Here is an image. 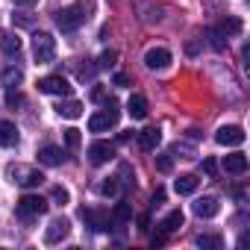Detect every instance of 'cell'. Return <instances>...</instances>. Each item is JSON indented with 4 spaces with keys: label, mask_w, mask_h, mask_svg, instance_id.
Instances as JSON below:
<instances>
[{
    "label": "cell",
    "mask_w": 250,
    "mask_h": 250,
    "mask_svg": "<svg viewBox=\"0 0 250 250\" xmlns=\"http://www.w3.org/2000/svg\"><path fill=\"white\" fill-rule=\"evenodd\" d=\"M85 21H88L85 3H71V6H65V9L56 12V27H59L62 33H74V30H80Z\"/></svg>",
    "instance_id": "1"
},
{
    "label": "cell",
    "mask_w": 250,
    "mask_h": 250,
    "mask_svg": "<svg viewBox=\"0 0 250 250\" xmlns=\"http://www.w3.org/2000/svg\"><path fill=\"white\" fill-rule=\"evenodd\" d=\"M118 118H121V112H118V103L112 100V103H106V109H100L88 118V130L91 133H106L118 124Z\"/></svg>",
    "instance_id": "2"
},
{
    "label": "cell",
    "mask_w": 250,
    "mask_h": 250,
    "mask_svg": "<svg viewBox=\"0 0 250 250\" xmlns=\"http://www.w3.org/2000/svg\"><path fill=\"white\" fill-rule=\"evenodd\" d=\"M33 56L39 65H47L56 59V39L50 33H36L33 36Z\"/></svg>",
    "instance_id": "3"
},
{
    "label": "cell",
    "mask_w": 250,
    "mask_h": 250,
    "mask_svg": "<svg viewBox=\"0 0 250 250\" xmlns=\"http://www.w3.org/2000/svg\"><path fill=\"white\" fill-rule=\"evenodd\" d=\"M9 177H12V183H18L24 188H36V186L44 183V174L39 168H30V165H12L9 168Z\"/></svg>",
    "instance_id": "4"
},
{
    "label": "cell",
    "mask_w": 250,
    "mask_h": 250,
    "mask_svg": "<svg viewBox=\"0 0 250 250\" xmlns=\"http://www.w3.org/2000/svg\"><path fill=\"white\" fill-rule=\"evenodd\" d=\"M15 212H18V218H39V215L47 212V200L39 197V194H24L15 203Z\"/></svg>",
    "instance_id": "5"
},
{
    "label": "cell",
    "mask_w": 250,
    "mask_h": 250,
    "mask_svg": "<svg viewBox=\"0 0 250 250\" xmlns=\"http://www.w3.org/2000/svg\"><path fill=\"white\" fill-rule=\"evenodd\" d=\"M39 91H44V94H56V97H68V94H71V83H68L62 74H50V77L39 80Z\"/></svg>",
    "instance_id": "6"
},
{
    "label": "cell",
    "mask_w": 250,
    "mask_h": 250,
    "mask_svg": "<svg viewBox=\"0 0 250 250\" xmlns=\"http://www.w3.org/2000/svg\"><path fill=\"white\" fill-rule=\"evenodd\" d=\"M145 65H147L150 71H165V68L171 65V50H165V47H150V50L145 53Z\"/></svg>",
    "instance_id": "7"
},
{
    "label": "cell",
    "mask_w": 250,
    "mask_h": 250,
    "mask_svg": "<svg viewBox=\"0 0 250 250\" xmlns=\"http://www.w3.org/2000/svg\"><path fill=\"white\" fill-rule=\"evenodd\" d=\"M215 142L224 147H238V145H244V130L241 127H221L215 133Z\"/></svg>",
    "instance_id": "8"
},
{
    "label": "cell",
    "mask_w": 250,
    "mask_h": 250,
    "mask_svg": "<svg viewBox=\"0 0 250 250\" xmlns=\"http://www.w3.org/2000/svg\"><path fill=\"white\" fill-rule=\"evenodd\" d=\"M112 156H115V145H109V142H94L88 147V162L91 165H106Z\"/></svg>",
    "instance_id": "9"
},
{
    "label": "cell",
    "mask_w": 250,
    "mask_h": 250,
    "mask_svg": "<svg viewBox=\"0 0 250 250\" xmlns=\"http://www.w3.org/2000/svg\"><path fill=\"white\" fill-rule=\"evenodd\" d=\"M68 232H71V221L68 218H53L50 227H47V232H44V241L47 244H59Z\"/></svg>",
    "instance_id": "10"
},
{
    "label": "cell",
    "mask_w": 250,
    "mask_h": 250,
    "mask_svg": "<svg viewBox=\"0 0 250 250\" xmlns=\"http://www.w3.org/2000/svg\"><path fill=\"white\" fill-rule=\"evenodd\" d=\"M83 221H88V227H94L97 232H106L112 224L109 212H103V209H83Z\"/></svg>",
    "instance_id": "11"
},
{
    "label": "cell",
    "mask_w": 250,
    "mask_h": 250,
    "mask_svg": "<svg viewBox=\"0 0 250 250\" xmlns=\"http://www.w3.org/2000/svg\"><path fill=\"white\" fill-rule=\"evenodd\" d=\"M218 212H221L218 197H200V200H194V215L197 218H215Z\"/></svg>",
    "instance_id": "12"
},
{
    "label": "cell",
    "mask_w": 250,
    "mask_h": 250,
    "mask_svg": "<svg viewBox=\"0 0 250 250\" xmlns=\"http://www.w3.org/2000/svg\"><path fill=\"white\" fill-rule=\"evenodd\" d=\"M159 142H162V130H159V127H147V130L139 133V145H142V150H147V153L156 150Z\"/></svg>",
    "instance_id": "13"
},
{
    "label": "cell",
    "mask_w": 250,
    "mask_h": 250,
    "mask_svg": "<svg viewBox=\"0 0 250 250\" xmlns=\"http://www.w3.org/2000/svg\"><path fill=\"white\" fill-rule=\"evenodd\" d=\"M18 145V127L12 121L0 118V147H15Z\"/></svg>",
    "instance_id": "14"
},
{
    "label": "cell",
    "mask_w": 250,
    "mask_h": 250,
    "mask_svg": "<svg viewBox=\"0 0 250 250\" xmlns=\"http://www.w3.org/2000/svg\"><path fill=\"white\" fill-rule=\"evenodd\" d=\"M127 112H130V118H136V121L147 118V97H145V94H133V97L127 100Z\"/></svg>",
    "instance_id": "15"
},
{
    "label": "cell",
    "mask_w": 250,
    "mask_h": 250,
    "mask_svg": "<svg viewBox=\"0 0 250 250\" xmlns=\"http://www.w3.org/2000/svg\"><path fill=\"white\" fill-rule=\"evenodd\" d=\"M62 159H65V153H62V147H56V145H44V147L39 150V162H42V165H62Z\"/></svg>",
    "instance_id": "16"
},
{
    "label": "cell",
    "mask_w": 250,
    "mask_h": 250,
    "mask_svg": "<svg viewBox=\"0 0 250 250\" xmlns=\"http://www.w3.org/2000/svg\"><path fill=\"white\" fill-rule=\"evenodd\" d=\"M224 171H227V174H244V171H247V156H244V153H229V156H224Z\"/></svg>",
    "instance_id": "17"
},
{
    "label": "cell",
    "mask_w": 250,
    "mask_h": 250,
    "mask_svg": "<svg viewBox=\"0 0 250 250\" xmlns=\"http://www.w3.org/2000/svg\"><path fill=\"white\" fill-rule=\"evenodd\" d=\"M21 39L15 36V33H0V50H3L6 56H18L21 53Z\"/></svg>",
    "instance_id": "18"
},
{
    "label": "cell",
    "mask_w": 250,
    "mask_h": 250,
    "mask_svg": "<svg viewBox=\"0 0 250 250\" xmlns=\"http://www.w3.org/2000/svg\"><path fill=\"white\" fill-rule=\"evenodd\" d=\"M183 221H186V215H183L180 209H171V212L162 218V224H159V227H162V232H168V235H171V232H177V229L183 227Z\"/></svg>",
    "instance_id": "19"
},
{
    "label": "cell",
    "mask_w": 250,
    "mask_h": 250,
    "mask_svg": "<svg viewBox=\"0 0 250 250\" xmlns=\"http://www.w3.org/2000/svg\"><path fill=\"white\" fill-rule=\"evenodd\" d=\"M197 186H200V180H197L194 174H183V177L174 183L177 194H194V191H197Z\"/></svg>",
    "instance_id": "20"
},
{
    "label": "cell",
    "mask_w": 250,
    "mask_h": 250,
    "mask_svg": "<svg viewBox=\"0 0 250 250\" xmlns=\"http://www.w3.org/2000/svg\"><path fill=\"white\" fill-rule=\"evenodd\" d=\"M56 112H59L62 118H71V121H74V118L83 115V103H77V100H62V103L56 106Z\"/></svg>",
    "instance_id": "21"
},
{
    "label": "cell",
    "mask_w": 250,
    "mask_h": 250,
    "mask_svg": "<svg viewBox=\"0 0 250 250\" xmlns=\"http://www.w3.org/2000/svg\"><path fill=\"white\" fill-rule=\"evenodd\" d=\"M21 80H24L21 68H6L3 77H0V85H3V88H15V85H21Z\"/></svg>",
    "instance_id": "22"
},
{
    "label": "cell",
    "mask_w": 250,
    "mask_h": 250,
    "mask_svg": "<svg viewBox=\"0 0 250 250\" xmlns=\"http://www.w3.org/2000/svg\"><path fill=\"white\" fill-rule=\"evenodd\" d=\"M197 247H203V250H221L224 238L215 235V232H206V235H197Z\"/></svg>",
    "instance_id": "23"
},
{
    "label": "cell",
    "mask_w": 250,
    "mask_h": 250,
    "mask_svg": "<svg viewBox=\"0 0 250 250\" xmlns=\"http://www.w3.org/2000/svg\"><path fill=\"white\" fill-rule=\"evenodd\" d=\"M218 30H221V36H224V39L238 36V33H241V21H238V18H224V21L218 24Z\"/></svg>",
    "instance_id": "24"
},
{
    "label": "cell",
    "mask_w": 250,
    "mask_h": 250,
    "mask_svg": "<svg viewBox=\"0 0 250 250\" xmlns=\"http://www.w3.org/2000/svg\"><path fill=\"white\" fill-rule=\"evenodd\" d=\"M100 194H103V197H118V194H121V183H118V177H106V180L100 183Z\"/></svg>",
    "instance_id": "25"
},
{
    "label": "cell",
    "mask_w": 250,
    "mask_h": 250,
    "mask_svg": "<svg viewBox=\"0 0 250 250\" xmlns=\"http://www.w3.org/2000/svg\"><path fill=\"white\" fill-rule=\"evenodd\" d=\"M206 36H209V44H212L215 50H224V47H227V42H224V36H221V30H218V27H209V30H206Z\"/></svg>",
    "instance_id": "26"
},
{
    "label": "cell",
    "mask_w": 250,
    "mask_h": 250,
    "mask_svg": "<svg viewBox=\"0 0 250 250\" xmlns=\"http://www.w3.org/2000/svg\"><path fill=\"white\" fill-rule=\"evenodd\" d=\"M133 180H136L133 168H130L127 162H121V168H118V183H124V186H133Z\"/></svg>",
    "instance_id": "27"
},
{
    "label": "cell",
    "mask_w": 250,
    "mask_h": 250,
    "mask_svg": "<svg viewBox=\"0 0 250 250\" xmlns=\"http://www.w3.org/2000/svg\"><path fill=\"white\" fill-rule=\"evenodd\" d=\"M156 168H159L162 174H168V171L174 168V153H159V156H156Z\"/></svg>",
    "instance_id": "28"
},
{
    "label": "cell",
    "mask_w": 250,
    "mask_h": 250,
    "mask_svg": "<svg viewBox=\"0 0 250 250\" xmlns=\"http://www.w3.org/2000/svg\"><path fill=\"white\" fill-rule=\"evenodd\" d=\"M65 145H68L71 150H77V147H80V130L68 127V130H65Z\"/></svg>",
    "instance_id": "29"
},
{
    "label": "cell",
    "mask_w": 250,
    "mask_h": 250,
    "mask_svg": "<svg viewBox=\"0 0 250 250\" xmlns=\"http://www.w3.org/2000/svg\"><path fill=\"white\" fill-rule=\"evenodd\" d=\"M130 218H133V209L127 203H118L115 206V221H130Z\"/></svg>",
    "instance_id": "30"
},
{
    "label": "cell",
    "mask_w": 250,
    "mask_h": 250,
    "mask_svg": "<svg viewBox=\"0 0 250 250\" xmlns=\"http://www.w3.org/2000/svg\"><path fill=\"white\" fill-rule=\"evenodd\" d=\"M115 59H118V53H115V50H106V53H100L97 68H112V65H115Z\"/></svg>",
    "instance_id": "31"
},
{
    "label": "cell",
    "mask_w": 250,
    "mask_h": 250,
    "mask_svg": "<svg viewBox=\"0 0 250 250\" xmlns=\"http://www.w3.org/2000/svg\"><path fill=\"white\" fill-rule=\"evenodd\" d=\"M53 200H56L59 206H65V203L71 200V194H68V188H62V186H56V188H53Z\"/></svg>",
    "instance_id": "32"
},
{
    "label": "cell",
    "mask_w": 250,
    "mask_h": 250,
    "mask_svg": "<svg viewBox=\"0 0 250 250\" xmlns=\"http://www.w3.org/2000/svg\"><path fill=\"white\" fill-rule=\"evenodd\" d=\"M12 21H15L18 27H33V18H30V15H24V12H18V15H12Z\"/></svg>",
    "instance_id": "33"
},
{
    "label": "cell",
    "mask_w": 250,
    "mask_h": 250,
    "mask_svg": "<svg viewBox=\"0 0 250 250\" xmlns=\"http://www.w3.org/2000/svg\"><path fill=\"white\" fill-rule=\"evenodd\" d=\"M91 97H94L97 103H112V97L106 94V88H94V91H91Z\"/></svg>",
    "instance_id": "34"
},
{
    "label": "cell",
    "mask_w": 250,
    "mask_h": 250,
    "mask_svg": "<svg viewBox=\"0 0 250 250\" xmlns=\"http://www.w3.org/2000/svg\"><path fill=\"white\" fill-rule=\"evenodd\" d=\"M6 103H9V106H18V103H24V97H21L18 91H12V88H9V94H6Z\"/></svg>",
    "instance_id": "35"
},
{
    "label": "cell",
    "mask_w": 250,
    "mask_h": 250,
    "mask_svg": "<svg viewBox=\"0 0 250 250\" xmlns=\"http://www.w3.org/2000/svg\"><path fill=\"white\" fill-rule=\"evenodd\" d=\"M165 241H168V232H156V235H153V241H150V244H153V247H162V244H165Z\"/></svg>",
    "instance_id": "36"
},
{
    "label": "cell",
    "mask_w": 250,
    "mask_h": 250,
    "mask_svg": "<svg viewBox=\"0 0 250 250\" xmlns=\"http://www.w3.org/2000/svg\"><path fill=\"white\" fill-rule=\"evenodd\" d=\"M203 171L212 177V174H215V162H212V159H203Z\"/></svg>",
    "instance_id": "37"
},
{
    "label": "cell",
    "mask_w": 250,
    "mask_h": 250,
    "mask_svg": "<svg viewBox=\"0 0 250 250\" xmlns=\"http://www.w3.org/2000/svg\"><path fill=\"white\" fill-rule=\"evenodd\" d=\"M115 85H130V80L124 77V74H115Z\"/></svg>",
    "instance_id": "38"
},
{
    "label": "cell",
    "mask_w": 250,
    "mask_h": 250,
    "mask_svg": "<svg viewBox=\"0 0 250 250\" xmlns=\"http://www.w3.org/2000/svg\"><path fill=\"white\" fill-rule=\"evenodd\" d=\"M165 200V191L162 188H156V194H153V203H162Z\"/></svg>",
    "instance_id": "39"
},
{
    "label": "cell",
    "mask_w": 250,
    "mask_h": 250,
    "mask_svg": "<svg viewBox=\"0 0 250 250\" xmlns=\"http://www.w3.org/2000/svg\"><path fill=\"white\" fill-rule=\"evenodd\" d=\"M147 224H150V218H147V215H142V218H139V229H147Z\"/></svg>",
    "instance_id": "40"
},
{
    "label": "cell",
    "mask_w": 250,
    "mask_h": 250,
    "mask_svg": "<svg viewBox=\"0 0 250 250\" xmlns=\"http://www.w3.org/2000/svg\"><path fill=\"white\" fill-rule=\"evenodd\" d=\"M12 3H18V6H30V3H36V0H12Z\"/></svg>",
    "instance_id": "41"
}]
</instances>
